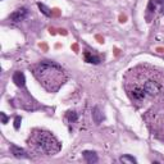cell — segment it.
<instances>
[{
	"instance_id": "cell-1",
	"label": "cell",
	"mask_w": 164,
	"mask_h": 164,
	"mask_svg": "<svg viewBox=\"0 0 164 164\" xmlns=\"http://www.w3.org/2000/svg\"><path fill=\"white\" fill-rule=\"evenodd\" d=\"M33 74L42 85V87L46 89L49 92L58 91L60 86H63L67 81V76L63 68L50 60H44L33 67Z\"/></svg>"
},
{
	"instance_id": "cell-2",
	"label": "cell",
	"mask_w": 164,
	"mask_h": 164,
	"mask_svg": "<svg viewBox=\"0 0 164 164\" xmlns=\"http://www.w3.org/2000/svg\"><path fill=\"white\" fill-rule=\"evenodd\" d=\"M33 145L44 154L53 155L60 150V142L50 132H39L33 137Z\"/></svg>"
},
{
	"instance_id": "cell-3",
	"label": "cell",
	"mask_w": 164,
	"mask_h": 164,
	"mask_svg": "<svg viewBox=\"0 0 164 164\" xmlns=\"http://www.w3.org/2000/svg\"><path fill=\"white\" fill-rule=\"evenodd\" d=\"M142 89L145 90V92H146V96H155V95H158L160 91H162V89H163V86L158 82V81H154V80H148L145 83H144V86H142Z\"/></svg>"
},
{
	"instance_id": "cell-4",
	"label": "cell",
	"mask_w": 164,
	"mask_h": 164,
	"mask_svg": "<svg viewBox=\"0 0 164 164\" xmlns=\"http://www.w3.org/2000/svg\"><path fill=\"white\" fill-rule=\"evenodd\" d=\"M27 15H28L27 8H19V9H17L15 12H13V13L9 15V19H11L12 22H21V21H23Z\"/></svg>"
},
{
	"instance_id": "cell-5",
	"label": "cell",
	"mask_w": 164,
	"mask_h": 164,
	"mask_svg": "<svg viewBox=\"0 0 164 164\" xmlns=\"http://www.w3.org/2000/svg\"><path fill=\"white\" fill-rule=\"evenodd\" d=\"M13 82H14L17 86H18V87H24V85H26L24 73L21 72V71L14 72V74H13Z\"/></svg>"
},
{
	"instance_id": "cell-6",
	"label": "cell",
	"mask_w": 164,
	"mask_h": 164,
	"mask_svg": "<svg viewBox=\"0 0 164 164\" xmlns=\"http://www.w3.org/2000/svg\"><path fill=\"white\" fill-rule=\"evenodd\" d=\"M11 151L12 154L14 155L15 158H18V159H24V158H27V153H26L24 149L19 148V146H17V145H11Z\"/></svg>"
},
{
	"instance_id": "cell-7",
	"label": "cell",
	"mask_w": 164,
	"mask_h": 164,
	"mask_svg": "<svg viewBox=\"0 0 164 164\" xmlns=\"http://www.w3.org/2000/svg\"><path fill=\"white\" fill-rule=\"evenodd\" d=\"M131 96H132V99L140 101V100H144L146 98V92H145V90L142 87L136 86V87H133V90L131 91Z\"/></svg>"
},
{
	"instance_id": "cell-8",
	"label": "cell",
	"mask_w": 164,
	"mask_h": 164,
	"mask_svg": "<svg viewBox=\"0 0 164 164\" xmlns=\"http://www.w3.org/2000/svg\"><path fill=\"white\" fill-rule=\"evenodd\" d=\"M82 155H83L85 160L87 162V163H90V164H92V163H96V162L99 160V158H98L96 153H95V151H91V150H85V151L82 153Z\"/></svg>"
},
{
	"instance_id": "cell-9",
	"label": "cell",
	"mask_w": 164,
	"mask_h": 164,
	"mask_svg": "<svg viewBox=\"0 0 164 164\" xmlns=\"http://www.w3.org/2000/svg\"><path fill=\"white\" fill-rule=\"evenodd\" d=\"M92 119L95 120V123H100L104 119V114H103V111L100 110L99 107H95L92 109Z\"/></svg>"
},
{
	"instance_id": "cell-10",
	"label": "cell",
	"mask_w": 164,
	"mask_h": 164,
	"mask_svg": "<svg viewBox=\"0 0 164 164\" xmlns=\"http://www.w3.org/2000/svg\"><path fill=\"white\" fill-rule=\"evenodd\" d=\"M85 60L87 63H91V64H99L100 63V58L96 55H92L90 53H85Z\"/></svg>"
},
{
	"instance_id": "cell-11",
	"label": "cell",
	"mask_w": 164,
	"mask_h": 164,
	"mask_svg": "<svg viewBox=\"0 0 164 164\" xmlns=\"http://www.w3.org/2000/svg\"><path fill=\"white\" fill-rule=\"evenodd\" d=\"M37 6H39V9H40V12L44 14V15H46V17H50L51 15V11H50V8H48L45 4H42V3H37Z\"/></svg>"
},
{
	"instance_id": "cell-12",
	"label": "cell",
	"mask_w": 164,
	"mask_h": 164,
	"mask_svg": "<svg viewBox=\"0 0 164 164\" xmlns=\"http://www.w3.org/2000/svg\"><path fill=\"white\" fill-rule=\"evenodd\" d=\"M119 160L122 163H128V164H136L137 163V160L133 157H131V155H123V157H120Z\"/></svg>"
},
{
	"instance_id": "cell-13",
	"label": "cell",
	"mask_w": 164,
	"mask_h": 164,
	"mask_svg": "<svg viewBox=\"0 0 164 164\" xmlns=\"http://www.w3.org/2000/svg\"><path fill=\"white\" fill-rule=\"evenodd\" d=\"M67 118L69 122H76L77 119H78V116H77L76 111H68L67 113Z\"/></svg>"
},
{
	"instance_id": "cell-14",
	"label": "cell",
	"mask_w": 164,
	"mask_h": 164,
	"mask_svg": "<svg viewBox=\"0 0 164 164\" xmlns=\"http://www.w3.org/2000/svg\"><path fill=\"white\" fill-rule=\"evenodd\" d=\"M21 122H22V118H21L19 116H17V117L14 118V129H19Z\"/></svg>"
},
{
	"instance_id": "cell-15",
	"label": "cell",
	"mask_w": 164,
	"mask_h": 164,
	"mask_svg": "<svg viewBox=\"0 0 164 164\" xmlns=\"http://www.w3.org/2000/svg\"><path fill=\"white\" fill-rule=\"evenodd\" d=\"M0 118H2V123L3 124H6L8 123V117L5 116V113H3V111L0 113Z\"/></svg>"
},
{
	"instance_id": "cell-16",
	"label": "cell",
	"mask_w": 164,
	"mask_h": 164,
	"mask_svg": "<svg viewBox=\"0 0 164 164\" xmlns=\"http://www.w3.org/2000/svg\"><path fill=\"white\" fill-rule=\"evenodd\" d=\"M148 9H149L150 12H154V11H155V4H154V2H153V0H151V2H149Z\"/></svg>"
},
{
	"instance_id": "cell-17",
	"label": "cell",
	"mask_w": 164,
	"mask_h": 164,
	"mask_svg": "<svg viewBox=\"0 0 164 164\" xmlns=\"http://www.w3.org/2000/svg\"><path fill=\"white\" fill-rule=\"evenodd\" d=\"M155 2H157L158 4H163V3H164V0H155Z\"/></svg>"
},
{
	"instance_id": "cell-18",
	"label": "cell",
	"mask_w": 164,
	"mask_h": 164,
	"mask_svg": "<svg viewBox=\"0 0 164 164\" xmlns=\"http://www.w3.org/2000/svg\"><path fill=\"white\" fill-rule=\"evenodd\" d=\"M163 14H164V6H163Z\"/></svg>"
}]
</instances>
